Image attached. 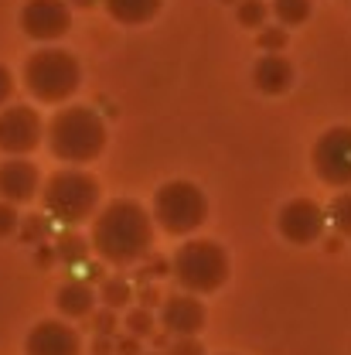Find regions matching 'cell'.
Wrapping results in <instances>:
<instances>
[{
	"label": "cell",
	"instance_id": "6da1fadb",
	"mask_svg": "<svg viewBox=\"0 0 351 355\" xmlns=\"http://www.w3.org/2000/svg\"><path fill=\"white\" fill-rule=\"evenodd\" d=\"M150 243H154V219L133 198L109 202L92 222V250L113 266L143 260L150 253Z\"/></svg>",
	"mask_w": 351,
	"mask_h": 355
},
{
	"label": "cell",
	"instance_id": "7a4b0ae2",
	"mask_svg": "<svg viewBox=\"0 0 351 355\" xmlns=\"http://www.w3.org/2000/svg\"><path fill=\"white\" fill-rule=\"evenodd\" d=\"M44 140L65 164H89L106 150V123L89 106H65L51 116Z\"/></svg>",
	"mask_w": 351,
	"mask_h": 355
},
{
	"label": "cell",
	"instance_id": "3957f363",
	"mask_svg": "<svg viewBox=\"0 0 351 355\" xmlns=\"http://www.w3.org/2000/svg\"><path fill=\"white\" fill-rule=\"evenodd\" d=\"M42 198L48 219L62 222V225H79V222L92 219L99 205V181L82 168H65L44 181Z\"/></svg>",
	"mask_w": 351,
	"mask_h": 355
},
{
	"label": "cell",
	"instance_id": "277c9868",
	"mask_svg": "<svg viewBox=\"0 0 351 355\" xmlns=\"http://www.w3.org/2000/svg\"><path fill=\"white\" fill-rule=\"evenodd\" d=\"M24 86L42 103H65L82 86V65L65 48H38L24 62Z\"/></svg>",
	"mask_w": 351,
	"mask_h": 355
},
{
	"label": "cell",
	"instance_id": "5b68a950",
	"mask_svg": "<svg viewBox=\"0 0 351 355\" xmlns=\"http://www.w3.org/2000/svg\"><path fill=\"white\" fill-rule=\"evenodd\" d=\"M171 273L184 294H212L228 280V257L215 239H188L171 260Z\"/></svg>",
	"mask_w": 351,
	"mask_h": 355
},
{
	"label": "cell",
	"instance_id": "8992f818",
	"mask_svg": "<svg viewBox=\"0 0 351 355\" xmlns=\"http://www.w3.org/2000/svg\"><path fill=\"white\" fill-rule=\"evenodd\" d=\"M154 219L171 236H191L208 219V198L191 181H168L154 195Z\"/></svg>",
	"mask_w": 351,
	"mask_h": 355
},
{
	"label": "cell",
	"instance_id": "52a82bcc",
	"mask_svg": "<svg viewBox=\"0 0 351 355\" xmlns=\"http://www.w3.org/2000/svg\"><path fill=\"white\" fill-rule=\"evenodd\" d=\"M314 175L334 188H351V127H331L310 150Z\"/></svg>",
	"mask_w": 351,
	"mask_h": 355
},
{
	"label": "cell",
	"instance_id": "ba28073f",
	"mask_svg": "<svg viewBox=\"0 0 351 355\" xmlns=\"http://www.w3.org/2000/svg\"><path fill=\"white\" fill-rule=\"evenodd\" d=\"M44 137V123L42 116L31 110V106H7L0 113V150L10 154V157H24L31 154Z\"/></svg>",
	"mask_w": 351,
	"mask_h": 355
},
{
	"label": "cell",
	"instance_id": "9c48e42d",
	"mask_svg": "<svg viewBox=\"0 0 351 355\" xmlns=\"http://www.w3.org/2000/svg\"><path fill=\"white\" fill-rule=\"evenodd\" d=\"M72 24V7L65 0H28L21 7V31L31 42H58Z\"/></svg>",
	"mask_w": 351,
	"mask_h": 355
},
{
	"label": "cell",
	"instance_id": "30bf717a",
	"mask_svg": "<svg viewBox=\"0 0 351 355\" xmlns=\"http://www.w3.org/2000/svg\"><path fill=\"white\" fill-rule=\"evenodd\" d=\"M327 225V216L317 202L310 198H290L283 209H280V232L283 239H290L294 246H307L314 239H321Z\"/></svg>",
	"mask_w": 351,
	"mask_h": 355
},
{
	"label": "cell",
	"instance_id": "8fae6325",
	"mask_svg": "<svg viewBox=\"0 0 351 355\" xmlns=\"http://www.w3.org/2000/svg\"><path fill=\"white\" fill-rule=\"evenodd\" d=\"M161 328L174 338H195L205 328V304L195 294H171L161 301Z\"/></svg>",
	"mask_w": 351,
	"mask_h": 355
},
{
	"label": "cell",
	"instance_id": "7c38bea8",
	"mask_svg": "<svg viewBox=\"0 0 351 355\" xmlns=\"http://www.w3.org/2000/svg\"><path fill=\"white\" fill-rule=\"evenodd\" d=\"M82 352V342H79V331L65 321H38L31 331H28V342H24V355H79Z\"/></svg>",
	"mask_w": 351,
	"mask_h": 355
},
{
	"label": "cell",
	"instance_id": "4fadbf2b",
	"mask_svg": "<svg viewBox=\"0 0 351 355\" xmlns=\"http://www.w3.org/2000/svg\"><path fill=\"white\" fill-rule=\"evenodd\" d=\"M42 175L28 157H10L0 164V198L10 205H24L38 195Z\"/></svg>",
	"mask_w": 351,
	"mask_h": 355
},
{
	"label": "cell",
	"instance_id": "5bb4252c",
	"mask_svg": "<svg viewBox=\"0 0 351 355\" xmlns=\"http://www.w3.org/2000/svg\"><path fill=\"white\" fill-rule=\"evenodd\" d=\"M253 83L266 96H280L294 86V65L283 55H263L253 69Z\"/></svg>",
	"mask_w": 351,
	"mask_h": 355
},
{
	"label": "cell",
	"instance_id": "9a60e30c",
	"mask_svg": "<svg viewBox=\"0 0 351 355\" xmlns=\"http://www.w3.org/2000/svg\"><path fill=\"white\" fill-rule=\"evenodd\" d=\"M55 304H58V311H62L65 318H72V321H75V318H86V314H92V308H96V291H92L89 280H69V284H62Z\"/></svg>",
	"mask_w": 351,
	"mask_h": 355
},
{
	"label": "cell",
	"instance_id": "2e32d148",
	"mask_svg": "<svg viewBox=\"0 0 351 355\" xmlns=\"http://www.w3.org/2000/svg\"><path fill=\"white\" fill-rule=\"evenodd\" d=\"M102 7H106V14L113 17V21H120V24H147V21H154L157 14H161V7H164V0H102Z\"/></svg>",
	"mask_w": 351,
	"mask_h": 355
},
{
	"label": "cell",
	"instance_id": "e0dca14e",
	"mask_svg": "<svg viewBox=\"0 0 351 355\" xmlns=\"http://www.w3.org/2000/svg\"><path fill=\"white\" fill-rule=\"evenodd\" d=\"M55 257L65 260V263H86L89 260V243L79 236V232H62L58 243H55Z\"/></svg>",
	"mask_w": 351,
	"mask_h": 355
},
{
	"label": "cell",
	"instance_id": "ac0fdd59",
	"mask_svg": "<svg viewBox=\"0 0 351 355\" xmlns=\"http://www.w3.org/2000/svg\"><path fill=\"white\" fill-rule=\"evenodd\" d=\"M273 17L280 28H297L310 17V0H273Z\"/></svg>",
	"mask_w": 351,
	"mask_h": 355
},
{
	"label": "cell",
	"instance_id": "d6986e66",
	"mask_svg": "<svg viewBox=\"0 0 351 355\" xmlns=\"http://www.w3.org/2000/svg\"><path fill=\"white\" fill-rule=\"evenodd\" d=\"M130 301H133V287L123 280V277H109V280L102 284V304L109 311L127 308Z\"/></svg>",
	"mask_w": 351,
	"mask_h": 355
},
{
	"label": "cell",
	"instance_id": "ffe728a7",
	"mask_svg": "<svg viewBox=\"0 0 351 355\" xmlns=\"http://www.w3.org/2000/svg\"><path fill=\"white\" fill-rule=\"evenodd\" d=\"M324 216L331 219V225H334L338 236H351V191L334 195V202H331V209H327Z\"/></svg>",
	"mask_w": 351,
	"mask_h": 355
},
{
	"label": "cell",
	"instance_id": "44dd1931",
	"mask_svg": "<svg viewBox=\"0 0 351 355\" xmlns=\"http://www.w3.org/2000/svg\"><path fill=\"white\" fill-rule=\"evenodd\" d=\"M266 14H269V10H266L263 0H239V3H235V17H239L242 28H263Z\"/></svg>",
	"mask_w": 351,
	"mask_h": 355
},
{
	"label": "cell",
	"instance_id": "7402d4cb",
	"mask_svg": "<svg viewBox=\"0 0 351 355\" xmlns=\"http://www.w3.org/2000/svg\"><path fill=\"white\" fill-rule=\"evenodd\" d=\"M127 335H133V338L154 335V314L147 308H130L127 311Z\"/></svg>",
	"mask_w": 351,
	"mask_h": 355
},
{
	"label": "cell",
	"instance_id": "603a6c76",
	"mask_svg": "<svg viewBox=\"0 0 351 355\" xmlns=\"http://www.w3.org/2000/svg\"><path fill=\"white\" fill-rule=\"evenodd\" d=\"M256 44L263 48L266 55H280L283 48H287V28H266L256 35Z\"/></svg>",
	"mask_w": 351,
	"mask_h": 355
},
{
	"label": "cell",
	"instance_id": "cb8c5ba5",
	"mask_svg": "<svg viewBox=\"0 0 351 355\" xmlns=\"http://www.w3.org/2000/svg\"><path fill=\"white\" fill-rule=\"evenodd\" d=\"M44 232H48V219H44V216H28V219H24L21 236H24L28 243H38V239H44Z\"/></svg>",
	"mask_w": 351,
	"mask_h": 355
},
{
	"label": "cell",
	"instance_id": "d4e9b609",
	"mask_svg": "<svg viewBox=\"0 0 351 355\" xmlns=\"http://www.w3.org/2000/svg\"><path fill=\"white\" fill-rule=\"evenodd\" d=\"M21 229V219H17V209L10 202H0V236H10Z\"/></svg>",
	"mask_w": 351,
	"mask_h": 355
},
{
	"label": "cell",
	"instance_id": "484cf974",
	"mask_svg": "<svg viewBox=\"0 0 351 355\" xmlns=\"http://www.w3.org/2000/svg\"><path fill=\"white\" fill-rule=\"evenodd\" d=\"M92 328H96V335H106V338H113V331H116V311L102 308L96 318H92Z\"/></svg>",
	"mask_w": 351,
	"mask_h": 355
},
{
	"label": "cell",
	"instance_id": "4316f807",
	"mask_svg": "<svg viewBox=\"0 0 351 355\" xmlns=\"http://www.w3.org/2000/svg\"><path fill=\"white\" fill-rule=\"evenodd\" d=\"M168 355H205V349H201L198 338H174L168 345Z\"/></svg>",
	"mask_w": 351,
	"mask_h": 355
},
{
	"label": "cell",
	"instance_id": "83f0119b",
	"mask_svg": "<svg viewBox=\"0 0 351 355\" xmlns=\"http://www.w3.org/2000/svg\"><path fill=\"white\" fill-rule=\"evenodd\" d=\"M113 355H140V338L120 335V338L113 342Z\"/></svg>",
	"mask_w": 351,
	"mask_h": 355
},
{
	"label": "cell",
	"instance_id": "f1b7e54d",
	"mask_svg": "<svg viewBox=\"0 0 351 355\" xmlns=\"http://www.w3.org/2000/svg\"><path fill=\"white\" fill-rule=\"evenodd\" d=\"M10 92H14V76H10V72L0 65V106L10 99Z\"/></svg>",
	"mask_w": 351,
	"mask_h": 355
},
{
	"label": "cell",
	"instance_id": "f546056e",
	"mask_svg": "<svg viewBox=\"0 0 351 355\" xmlns=\"http://www.w3.org/2000/svg\"><path fill=\"white\" fill-rule=\"evenodd\" d=\"M168 273V263L164 260H154V263H147L140 270V280H154V277H164Z\"/></svg>",
	"mask_w": 351,
	"mask_h": 355
},
{
	"label": "cell",
	"instance_id": "4dcf8cb0",
	"mask_svg": "<svg viewBox=\"0 0 351 355\" xmlns=\"http://www.w3.org/2000/svg\"><path fill=\"white\" fill-rule=\"evenodd\" d=\"M92 355H113V338L96 335V342H92Z\"/></svg>",
	"mask_w": 351,
	"mask_h": 355
},
{
	"label": "cell",
	"instance_id": "1f68e13d",
	"mask_svg": "<svg viewBox=\"0 0 351 355\" xmlns=\"http://www.w3.org/2000/svg\"><path fill=\"white\" fill-rule=\"evenodd\" d=\"M140 301H143V304H140V308H147V311H150V304H161V301H164V297H161V294H157V291H150V287H147V291H143V294H140Z\"/></svg>",
	"mask_w": 351,
	"mask_h": 355
},
{
	"label": "cell",
	"instance_id": "d6a6232c",
	"mask_svg": "<svg viewBox=\"0 0 351 355\" xmlns=\"http://www.w3.org/2000/svg\"><path fill=\"white\" fill-rule=\"evenodd\" d=\"M65 3H72V7H82V10H86V7H92L96 0H65Z\"/></svg>",
	"mask_w": 351,
	"mask_h": 355
},
{
	"label": "cell",
	"instance_id": "836d02e7",
	"mask_svg": "<svg viewBox=\"0 0 351 355\" xmlns=\"http://www.w3.org/2000/svg\"><path fill=\"white\" fill-rule=\"evenodd\" d=\"M222 3H239V0H222Z\"/></svg>",
	"mask_w": 351,
	"mask_h": 355
},
{
	"label": "cell",
	"instance_id": "e575fe53",
	"mask_svg": "<svg viewBox=\"0 0 351 355\" xmlns=\"http://www.w3.org/2000/svg\"><path fill=\"white\" fill-rule=\"evenodd\" d=\"M140 355H143V352H140ZM150 355H154V352H150Z\"/></svg>",
	"mask_w": 351,
	"mask_h": 355
}]
</instances>
